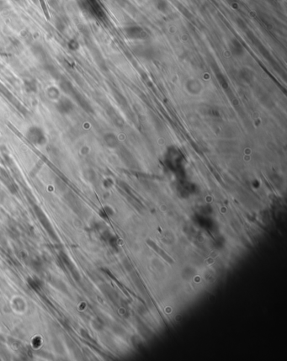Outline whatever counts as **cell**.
I'll return each mask as SVG.
<instances>
[{
	"label": "cell",
	"instance_id": "2",
	"mask_svg": "<svg viewBox=\"0 0 287 361\" xmlns=\"http://www.w3.org/2000/svg\"><path fill=\"white\" fill-rule=\"evenodd\" d=\"M126 36L132 40H144L148 36L147 31L142 26L133 25L126 26L124 30Z\"/></svg>",
	"mask_w": 287,
	"mask_h": 361
},
{
	"label": "cell",
	"instance_id": "8",
	"mask_svg": "<svg viewBox=\"0 0 287 361\" xmlns=\"http://www.w3.org/2000/svg\"><path fill=\"white\" fill-rule=\"evenodd\" d=\"M25 88L26 89L27 92L29 93H35L37 90V85H36V80L34 79H26L24 83Z\"/></svg>",
	"mask_w": 287,
	"mask_h": 361
},
{
	"label": "cell",
	"instance_id": "10",
	"mask_svg": "<svg viewBox=\"0 0 287 361\" xmlns=\"http://www.w3.org/2000/svg\"><path fill=\"white\" fill-rule=\"evenodd\" d=\"M156 7L158 11L161 13H165L168 10V4L166 0H157L156 3Z\"/></svg>",
	"mask_w": 287,
	"mask_h": 361
},
{
	"label": "cell",
	"instance_id": "14",
	"mask_svg": "<svg viewBox=\"0 0 287 361\" xmlns=\"http://www.w3.org/2000/svg\"><path fill=\"white\" fill-rule=\"evenodd\" d=\"M14 1H15V2H17V3H19V4H20V3L24 2L25 0H14Z\"/></svg>",
	"mask_w": 287,
	"mask_h": 361
},
{
	"label": "cell",
	"instance_id": "3",
	"mask_svg": "<svg viewBox=\"0 0 287 361\" xmlns=\"http://www.w3.org/2000/svg\"><path fill=\"white\" fill-rule=\"evenodd\" d=\"M57 110L63 115H68L75 109V104L70 98L67 97H60L56 104Z\"/></svg>",
	"mask_w": 287,
	"mask_h": 361
},
{
	"label": "cell",
	"instance_id": "6",
	"mask_svg": "<svg viewBox=\"0 0 287 361\" xmlns=\"http://www.w3.org/2000/svg\"><path fill=\"white\" fill-rule=\"evenodd\" d=\"M60 88L62 89V90L65 94H68V95L72 92V89H74L72 83L70 81L67 80V79H66V78L61 79V81H60Z\"/></svg>",
	"mask_w": 287,
	"mask_h": 361
},
{
	"label": "cell",
	"instance_id": "7",
	"mask_svg": "<svg viewBox=\"0 0 287 361\" xmlns=\"http://www.w3.org/2000/svg\"><path fill=\"white\" fill-rule=\"evenodd\" d=\"M230 49H231L233 53L237 55V56L241 55V54L242 53V51H243V48H242V45H241V43H240L238 40H236V39H233V40H232L231 48H230Z\"/></svg>",
	"mask_w": 287,
	"mask_h": 361
},
{
	"label": "cell",
	"instance_id": "4",
	"mask_svg": "<svg viewBox=\"0 0 287 361\" xmlns=\"http://www.w3.org/2000/svg\"><path fill=\"white\" fill-rule=\"evenodd\" d=\"M71 97H72V98H74V100L76 101V103L80 106V107H82L85 111L87 112H92L93 111V110H92V108H91V105H90V104L89 103V101L86 99V98L83 95V94H81L78 90H77L75 88L72 89V92L70 93V94H69Z\"/></svg>",
	"mask_w": 287,
	"mask_h": 361
},
{
	"label": "cell",
	"instance_id": "1",
	"mask_svg": "<svg viewBox=\"0 0 287 361\" xmlns=\"http://www.w3.org/2000/svg\"><path fill=\"white\" fill-rule=\"evenodd\" d=\"M26 138L33 145L41 146L46 142V136L44 131L37 125L31 126L26 132Z\"/></svg>",
	"mask_w": 287,
	"mask_h": 361
},
{
	"label": "cell",
	"instance_id": "5",
	"mask_svg": "<svg viewBox=\"0 0 287 361\" xmlns=\"http://www.w3.org/2000/svg\"><path fill=\"white\" fill-rule=\"evenodd\" d=\"M34 210H35V212H36V216H37V217L39 219L40 222L42 224V226L44 227V228L48 232V233H49L51 236H52V237H55V236H56V234L54 233L53 228H52L51 223H50V222L48 221L46 216L44 214V212H43L38 206H36V205L34 207Z\"/></svg>",
	"mask_w": 287,
	"mask_h": 361
},
{
	"label": "cell",
	"instance_id": "11",
	"mask_svg": "<svg viewBox=\"0 0 287 361\" xmlns=\"http://www.w3.org/2000/svg\"><path fill=\"white\" fill-rule=\"evenodd\" d=\"M67 46H68L69 49L72 50V51H77V50L79 48V43H78V40H75V39H72V40H70L68 41Z\"/></svg>",
	"mask_w": 287,
	"mask_h": 361
},
{
	"label": "cell",
	"instance_id": "13",
	"mask_svg": "<svg viewBox=\"0 0 287 361\" xmlns=\"http://www.w3.org/2000/svg\"><path fill=\"white\" fill-rule=\"evenodd\" d=\"M6 6H7V4L4 0H0V9H4L6 8Z\"/></svg>",
	"mask_w": 287,
	"mask_h": 361
},
{
	"label": "cell",
	"instance_id": "9",
	"mask_svg": "<svg viewBox=\"0 0 287 361\" xmlns=\"http://www.w3.org/2000/svg\"><path fill=\"white\" fill-rule=\"evenodd\" d=\"M46 94L51 99L53 100H57L61 96H60V91L56 87H50L46 90Z\"/></svg>",
	"mask_w": 287,
	"mask_h": 361
},
{
	"label": "cell",
	"instance_id": "12",
	"mask_svg": "<svg viewBox=\"0 0 287 361\" xmlns=\"http://www.w3.org/2000/svg\"><path fill=\"white\" fill-rule=\"evenodd\" d=\"M56 26H57V28L58 29L59 31H63L66 29L65 22L63 21V19L61 18H58L56 20Z\"/></svg>",
	"mask_w": 287,
	"mask_h": 361
}]
</instances>
